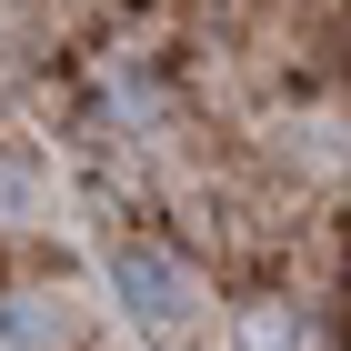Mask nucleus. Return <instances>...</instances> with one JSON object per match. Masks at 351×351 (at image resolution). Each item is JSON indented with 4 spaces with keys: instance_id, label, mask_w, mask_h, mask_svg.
I'll return each instance as SVG.
<instances>
[{
    "instance_id": "nucleus-1",
    "label": "nucleus",
    "mask_w": 351,
    "mask_h": 351,
    "mask_svg": "<svg viewBox=\"0 0 351 351\" xmlns=\"http://www.w3.org/2000/svg\"><path fill=\"white\" fill-rule=\"evenodd\" d=\"M110 281H121V301H131L141 331H161L171 351H191V331H201V271H191L171 241H151V231L110 241Z\"/></svg>"
},
{
    "instance_id": "nucleus-2",
    "label": "nucleus",
    "mask_w": 351,
    "mask_h": 351,
    "mask_svg": "<svg viewBox=\"0 0 351 351\" xmlns=\"http://www.w3.org/2000/svg\"><path fill=\"white\" fill-rule=\"evenodd\" d=\"M90 110H101L110 131H161L171 90H161V71H151L141 51H101L90 60Z\"/></svg>"
},
{
    "instance_id": "nucleus-3",
    "label": "nucleus",
    "mask_w": 351,
    "mask_h": 351,
    "mask_svg": "<svg viewBox=\"0 0 351 351\" xmlns=\"http://www.w3.org/2000/svg\"><path fill=\"white\" fill-rule=\"evenodd\" d=\"M231 341H241V351H311V322H301V301L261 291V301H241V322H231Z\"/></svg>"
},
{
    "instance_id": "nucleus-4",
    "label": "nucleus",
    "mask_w": 351,
    "mask_h": 351,
    "mask_svg": "<svg viewBox=\"0 0 351 351\" xmlns=\"http://www.w3.org/2000/svg\"><path fill=\"white\" fill-rule=\"evenodd\" d=\"M0 351H60L51 291H10V301H0Z\"/></svg>"
},
{
    "instance_id": "nucleus-5",
    "label": "nucleus",
    "mask_w": 351,
    "mask_h": 351,
    "mask_svg": "<svg viewBox=\"0 0 351 351\" xmlns=\"http://www.w3.org/2000/svg\"><path fill=\"white\" fill-rule=\"evenodd\" d=\"M341 351H351V331H341Z\"/></svg>"
}]
</instances>
